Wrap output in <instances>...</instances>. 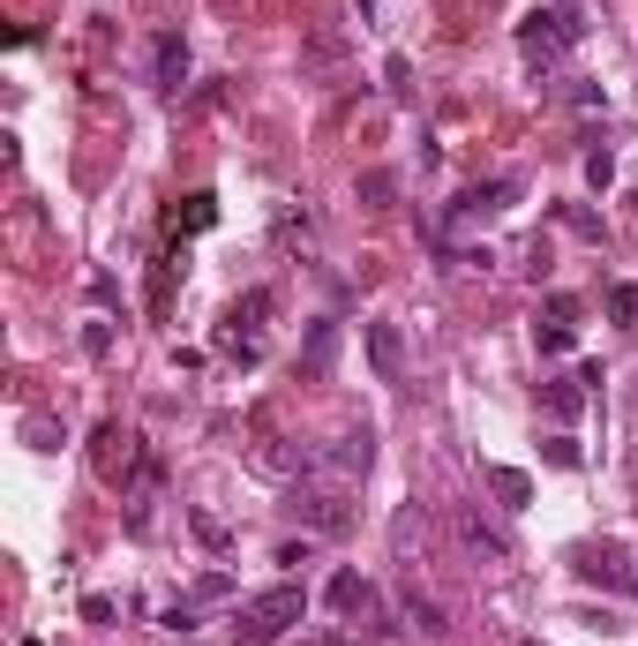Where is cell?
<instances>
[{"label":"cell","mask_w":638,"mask_h":646,"mask_svg":"<svg viewBox=\"0 0 638 646\" xmlns=\"http://www.w3.org/2000/svg\"><path fill=\"white\" fill-rule=\"evenodd\" d=\"M226 594H233V579H226V571H204L188 602H196V609H211V602H226Z\"/></svg>","instance_id":"18"},{"label":"cell","mask_w":638,"mask_h":646,"mask_svg":"<svg viewBox=\"0 0 638 646\" xmlns=\"http://www.w3.org/2000/svg\"><path fill=\"white\" fill-rule=\"evenodd\" d=\"M173 278H180V256L151 263V316H166V308H173Z\"/></svg>","instance_id":"17"},{"label":"cell","mask_w":638,"mask_h":646,"mask_svg":"<svg viewBox=\"0 0 638 646\" xmlns=\"http://www.w3.org/2000/svg\"><path fill=\"white\" fill-rule=\"evenodd\" d=\"M331 353H339V324H331V316H316V324H308V353H300V369H308V376H323V369H331Z\"/></svg>","instance_id":"15"},{"label":"cell","mask_w":638,"mask_h":646,"mask_svg":"<svg viewBox=\"0 0 638 646\" xmlns=\"http://www.w3.org/2000/svg\"><path fill=\"white\" fill-rule=\"evenodd\" d=\"M534 346H541V353H571V324H541V331H534Z\"/></svg>","instance_id":"21"},{"label":"cell","mask_w":638,"mask_h":646,"mask_svg":"<svg viewBox=\"0 0 638 646\" xmlns=\"http://www.w3.org/2000/svg\"><path fill=\"white\" fill-rule=\"evenodd\" d=\"M196 534H204V541H211V549H226V541H233V534H226V526H218L211 512H196Z\"/></svg>","instance_id":"26"},{"label":"cell","mask_w":638,"mask_h":646,"mask_svg":"<svg viewBox=\"0 0 638 646\" xmlns=\"http://www.w3.org/2000/svg\"><path fill=\"white\" fill-rule=\"evenodd\" d=\"M481 481H488V496H496L504 512H526V504H534V481L518 474V467H481Z\"/></svg>","instance_id":"12"},{"label":"cell","mask_w":638,"mask_h":646,"mask_svg":"<svg viewBox=\"0 0 638 646\" xmlns=\"http://www.w3.org/2000/svg\"><path fill=\"white\" fill-rule=\"evenodd\" d=\"M391 196H398L391 173H361V204H391Z\"/></svg>","instance_id":"23"},{"label":"cell","mask_w":638,"mask_h":646,"mask_svg":"<svg viewBox=\"0 0 638 646\" xmlns=\"http://www.w3.org/2000/svg\"><path fill=\"white\" fill-rule=\"evenodd\" d=\"M23 436H31V444H38V451H61V444H68V436L53 429V421H45V414H31V421H23Z\"/></svg>","instance_id":"22"},{"label":"cell","mask_w":638,"mask_h":646,"mask_svg":"<svg viewBox=\"0 0 638 646\" xmlns=\"http://www.w3.org/2000/svg\"><path fill=\"white\" fill-rule=\"evenodd\" d=\"M369 369H376L383 384L406 376V339H398V324H369Z\"/></svg>","instance_id":"8"},{"label":"cell","mask_w":638,"mask_h":646,"mask_svg":"<svg viewBox=\"0 0 638 646\" xmlns=\"http://www.w3.org/2000/svg\"><path fill=\"white\" fill-rule=\"evenodd\" d=\"M563 226H571V233H586V241H601V218L594 211H563Z\"/></svg>","instance_id":"28"},{"label":"cell","mask_w":638,"mask_h":646,"mask_svg":"<svg viewBox=\"0 0 638 646\" xmlns=\"http://www.w3.org/2000/svg\"><path fill=\"white\" fill-rule=\"evenodd\" d=\"M526 646H541V639H526Z\"/></svg>","instance_id":"29"},{"label":"cell","mask_w":638,"mask_h":646,"mask_svg":"<svg viewBox=\"0 0 638 646\" xmlns=\"http://www.w3.org/2000/svg\"><path fill=\"white\" fill-rule=\"evenodd\" d=\"M151 76H158V90L188 84V39H180V31H166V39L151 45Z\"/></svg>","instance_id":"11"},{"label":"cell","mask_w":638,"mask_h":646,"mask_svg":"<svg viewBox=\"0 0 638 646\" xmlns=\"http://www.w3.org/2000/svg\"><path fill=\"white\" fill-rule=\"evenodd\" d=\"M316 467H323V474H339V481H361L369 467H376V436H369V429H345L339 444L316 459Z\"/></svg>","instance_id":"7"},{"label":"cell","mask_w":638,"mask_h":646,"mask_svg":"<svg viewBox=\"0 0 638 646\" xmlns=\"http://www.w3.org/2000/svg\"><path fill=\"white\" fill-rule=\"evenodd\" d=\"M300 616H308V594L300 587H263V594H241V609H233V639L241 646H271V639H286Z\"/></svg>","instance_id":"1"},{"label":"cell","mask_w":638,"mask_h":646,"mask_svg":"<svg viewBox=\"0 0 638 646\" xmlns=\"http://www.w3.org/2000/svg\"><path fill=\"white\" fill-rule=\"evenodd\" d=\"M541 459H549V467H579V444H571V436L556 429L549 444H541Z\"/></svg>","instance_id":"24"},{"label":"cell","mask_w":638,"mask_h":646,"mask_svg":"<svg viewBox=\"0 0 638 646\" xmlns=\"http://www.w3.org/2000/svg\"><path fill=\"white\" fill-rule=\"evenodd\" d=\"M586 188H616V158L608 151H586Z\"/></svg>","instance_id":"20"},{"label":"cell","mask_w":638,"mask_h":646,"mask_svg":"<svg viewBox=\"0 0 638 646\" xmlns=\"http://www.w3.org/2000/svg\"><path fill=\"white\" fill-rule=\"evenodd\" d=\"M608 316H616V324H631V316H638V286L616 278V286H608Z\"/></svg>","instance_id":"19"},{"label":"cell","mask_w":638,"mask_h":646,"mask_svg":"<svg viewBox=\"0 0 638 646\" xmlns=\"http://www.w3.org/2000/svg\"><path fill=\"white\" fill-rule=\"evenodd\" d=\"M294 504L308 512V526H316V534H345V526H353V512H345L339 489H300Z\"/></svg>","instance_id":"9"},{"label":"cell","mask_w":638,"mask_h":646,"mask_svg":"<svg viewBox=\"0 0 638 646\" xmlns=\"http://www.w3.org/2000/svg\"><path fill=\"white\" fill-rule=\"evenodd\" d=\"M571 571L594 579V587H608V594H624V602L638 594V571H631V557H624L616 541H579V549H571Z\"/></svg>","instance_id":"6"},{"label":"cell","mask_w":638,"mask_h":646,"mask_svg":"<svg viewBox=\"0 0 638 646\" xmlns=\"http://www.w3.org/2000/svg\"><path fill=\"white\" fill-rule=\"evenodd\" d=\"M571 45H579V23H571L563 8H534V15H518V53H526V68H556Z\"/></svg>","instance_id":"3"},{"label":"cell","mask_w":638,"mask_h":646,"mask_svg":"<svg viewBox=\"0 0 638 646\" xmlns=\"http://www.w3.org/2000/svg\"><path fill=\"white\" fill-rule=\"evenodd\" d=\"M323 594H331V609H339V616H376V587H369L353 563H345V571H331V587H323Z\"/></svg>","instance_id":"10"},{"label":"cell","mask_w":638,"mask_h":646,"mask_svg":"<svg viewBox=\"0 0 638 646\" xmlns=\"http://www.w3.org/2000/svg\"><path fill=\"white\" fill-rule=\"evenodd\" d=\"M271 308H278V294L271 286H249L241 302L226 308V324H218V353H241V361H255L263 353V324H271Z\"/></svg>","instance_id":"2"},{"label":"cell","mask_w":638,"mask_h":646,"mask_svg":"<svg viewBox=\"0 0 638 646\" xmlns=\"http://www.w3.org/2000/svg\"><path fill=\"white\" fill-rule=\"evenodd\" d=\"M211 218H218V204H211V196H188V211H180V226H188V233H204Z\"/></svg>","instance_id":"25"},{"label":"cell","mask_w":638,"mask_h":646,"mask_svg":"<svg viewBox=\"0 0 638 646\" xmlns=\"http://www.w3.org/2000/svg\"><path fill=\"white\" fill-rule=\"evenodd\" d=\"M398 609H406V624H414L421 639H443V632H451V624H443V609L428 602V594H406V602H398Z\"/></svg>","instance_id":"16"},{"label":"cell","mask_w":638,"mask_h":646,"mask_svg":"<svg viewBox=\"0 0 638 646\" xmlns=\"http://www.w3.org/2000/svg\"><path fill=\"white\" fill-rule=\"evenodd\" d=\"M586 398H594V391L579 384V376H549V384H541V406H549L556 421H579V406H586Z\"/></svg>","instance_id":"13"},{"label":"cell","mask_w":638,"mask_h":646,"mask_svg":"<svg viewBox=\"0 0 638 646\" xmlns=\"http://www.w3.org/2000/svg\"><path fill=\"white\" fill-rule=\"evenodd\" d=\"M84 353H113V324H90V331H84Z\"/></svg>","instance_id":"27"},{"label":"cell","mask_w":638,"mask_h":646,"mask_svg":"<svg viewBox=\"0 0 638 646\" xmlns=\"http://www.w3.org/2000/svg\"><path fill=\"white\" fill-rule=\"evenodd\" d=\"M459 541H466L473 557H488V563H504V557H510V541L496 534V526H481V512H459Z\"/></svg>","instance_id":"14"},{"label":"cell","mask_w":638,"mask_h":646,"mask_svg":"<svg viewBox=\"0 0 638 646\" xmlns=\"http://www.w3.org/2000/svg\"><path fill=\"white\" fill-rule=\"evenodd\" d=\"M90 467H98V481H143L151 467H143V436L121 429V421H98V436H90Z\"/></svg>","instance_id":"4"},{"label":"cell","mask_w":638,"mask_h":646,"mask_svg":"<svg viewBox=\"0 0 638 646\" xmlns=\"http://www.w3.org/2000/svg\"><path fill=\"white\" fill-rule=\"evenodd\" d=\"M518 204V180L510 173H496V180H473V188H459L451 196V211H443V233H466V226H481V218H496Z\"/></svg>","instance_id":"5"}]
</instances>
